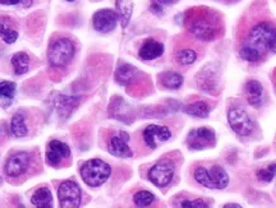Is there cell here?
I'll return each instance as SVG.
<instances>
[{
	"label": "cell",
	"instance_id": "obj_1",
	"mask_svg": "<svg viewBox=\"0 0 276 208\" xmlns=\"http://www.w3.org/2000/svg\"><path fill=\"white\" fill-rule=\"evenodd\" d=\"M187 27L198 40L213 41L221 32V20L219 14L210 8H193L187 13Z\"/></svg>",
	"mask_w": 276,
	"mask_h": 208
},
{
	"label": "cell",
	"instance_id": "obj_2",
	"mask_svg": "<svg viewBox=\"0 0 276 208\" xmlns=\"http://www.w3.org/2000/svg\"><path fill=\"white\" fill-rule=\"evenodd\" d=\"M243 45L251 46L266 55L269 51L276 53V25L270 20H260L249 28Z\"/></svg>",
	"mask_w": 276,
	"mask_h": 208
},
{
	"label": "cell",
	"instance_id": "obj_3",
	"mask_svg": "<svg viewBox=\"0 0 276 208\" xmlns=\"http://www.w3.org/2000/svg\"><path fill=\"white\" fill-rule=\"evenodd\" d=\"M76 54L73 41L67 37H59L51 41L48 51L49 63L53 68H64L68 65Z\"/></svg>",
	"mask_w": 276,
	"mask_h": 208
},
{
	"label": "cell",
	"instance_id": "obj_4",
	"mask_svg": "<svg viewBox=\"0 0 276 208\" xmlns=\"http://www.w3.org/2000/svg\"><path fill=\"white\" fill-rule=\"evenodd\" d=\"M112 169L102 160H90L83 164L81 169V176L84 183L90 187H100L108 180Z\"/></svg>",
	"mask_w": 276,
	"mask_h": 208
},
{
	"label": "cell",
	"instance_id": "obj_5",
	"mask_svg": "<svg viewBox=\"0 0 276 208\" xmlns=\"http://www.w3.org/2000/svg\"><path fill=\"white\" fill-rule=\"evenodd\" d=\"M228 120L231 129L238 135L247 137L253 132V122L242 106L237 105V106L230 107L228 112Z\"/></svg>",
	"mask_w": 276,
	"mask_h": 208
},
{
	"label": "cell",
	"instance_id": "obj_6",
	"mask_svg": "<svg viewBox=\"0 0 276 208\" xmlns=\"http://www.w3.org/2000/svg\"><path fill=\"white\" fill-rule=\"evenodd\" d=\"M58 197L60 207L76 208L81 206L82 192L78 184L74 183V181H63L58 189Z\"/></svg>",
	"mask_w": 276,
	"mask_h": 208
},
{
	"label": "cell",
	"instance_id": "obj_7",
	"mask_svg": "<svg viewBox=\"0 0 276 208\" xmlns=\"http://www.w3.org/2000/svg\"><path fill=\"white\" fill-rule=\"evenodd\" d=\"M32 164V158L28 152H17L10 156L4 165L5 175L9 178H19L23 174L27 173Z\"/></svg>",
	"mask_w": 276,
	"mask_h": 208
},
{
	"label": "cell",
	"instance_id": "obj_8",
	"mask_svg": "<svg viewBox=\"0 0 276 208\" xmlns=\"http://www.w3.org/2000/svg\"><path fill=\"white\" fill-rule=\"evenodd\" d=\"M174 178V165L170 161H159L148 171V179L159 188L169 186Z\"/></svg>",
	"mask_w": 276,
	"mask_h": 208
},
{
	"label": "cell",
	"instance_id": "obj_9",
	"mask_svg": "<svg viewBox=\"0 0 276 208\" xmlns=\"http://www.w3.org/2000/svg\"><path fill=\"white\" fill-rule=\"evenodd\" d=\"M187 143L190 150H205V148L214 146L215 133L210 128H200V129L192 130L188 135Z\"/></svg>",
	"mask_w": 276,
	"mask_h": 208
},
{
	"label": "cell",
	"instance_id": "obj_10",
	"mask_svg": "<svg viewBox=\"0 0 276 208\" xmlns=\"http://www.w3.org/2000/svg\"><path fill=\"white\" fill-rule=\"evenodd\" d=\"M69 156H71V148L68 145L58 140L49 142L48 150H46V160L51 166L58 168Z\"/></svg>",
	"mask_w": 276,
	"mask_h": 208
},
{
	"label": "cell",
	"instance_id": "obj_11",
	"mask_svg": "<svg viewBox=\"0 0 276 208\" xmlns=\"http://www.w3.org/2000/svg\"><path fill=\"white\" fill-rule=\"evenodd\" d=\"M118 23V14L112 9H101L96 12L92 17L94 28L99 32L107 33L115 28Z\"/></svg>",
	"mask_w": 276,
	"mask_h": 208
},
{
	"label": "cell",
	"instance_id": "obj_12",
	"mask_svg": "<svg viewBox=\"0 0 276 208\" xmlns=\"http://www.w3.org/2000/svg\"><path fill=\"white\" fill-rule=\"evenodd\" d=\"M170 137H172V133H170L169 128L161 127V125L151 124L143 132L144 142L151 150H155L160 143L170 140Z\"/></svg>",
	"mask_w": 276,
	"mask_h": 208
},
{
	"label": "cell",
	"instance_id": "obj_13",
	"mask_svg": "<svg viewBox=\"0 0 276 208\" xmlns=\"http://www.w3.org/2000/svg\"><path fill=\"white\" fill-rule=\"evenodd\" d=\"M128 134L125 132H119V134L113 135L110 137L109 142H108V151L112 153L113 156L119 158H130L132 157L133 153L131 148L128 147Z\"/></svg>",
	"mask_w": 276,
	"mask_h": 208
},
{
	"label": "cell",
	"instance_id": "obj_14",
	"mask_svg": "<svg viewBox=\"0 0 276 208\" xmlns=\"http://www.w3.org/2000/svg\"><path fill=\"white\" fill-rule=\"evenodd\" d=\"M246 94L248 102L254 107H260L262 105V94H264V87L256 79H251L246 83Z\"/></svg>",
	"mask_w": 276,
	"mask_h": 208
},
{
	"label": "cell",
	"instance_id": "obj_15",
	"mask_svg": "<svg viewBox=\"0 0 276 208\" xmlns=\"http://www.w3.org/2000/svg\"><path fill=\"white\" fill-rule=\"evenodd\" d=\"M162 54H164V45L154 40L146 41L139 49V58L147 61L160 58Z\"/></svg>",
	"mask_w": 276,
	"mask_h": 208
},
{
	"label": "cell",
	"instance_id": "obj_16",
	"mask_svg": "<svg viewBox=\"0 0 276 208\" xmlns=\"http://www.w3.org/2000/svg\"><path fill=\"white\" fill-rule=\"evenodd\" d=\"M31 203L38 208L53 207V196H51L50 189L46 188V187L37 189L31 198Z\"/></svg>",
	"mask_w": 276,
	"mask_h": 208
},
{
	"label": "cell",
	"instance_id": "obj_17",
	"mask_svg": "<svg viewBox=\"0 0 276 208\" xmlns=\"http://www.w3.org/2000/svg\"><path fill=\"white\" fill-rule=\"evenodd\" d=\"M138 74V71L136 68H133L130 64H123L119 68L117 69V73H115V78H117L118 83L123 84V86H128V84L132 83L135 81L136 76Z\"/></svg>",
	"mask_w": 276,
	"mask_h": 208
},
{
	"label": "cell",
	"instance_id": "obj_18",
	"mask_svg": "<svg viewBox=\"0 0 276 208\" xmlns=\"http://www.w3.org/2000/svg\"><path fill=\"white\" fill-rule=\"evenodd\" d=\"M160 83L169 89H178L183 84V77L175 72H165L160 74Z\"/></svg>",
	"mask_w": 276,
	"mask_h": 208
},
{
	"label": "cell",
	"instance_id": "obj_19",
	"mask_svg": "<svg viewBox=\"0 0 276 208\" xmlns=\"http://www.w3.org/2000/svg\"><path fill=\"white\" fill-rule=\"evenodd\" d=\"M12 66L14 69V73L18 76L27 73L30 68V56L26 53H17L12 58Z\"/></svg>",
	"mask_w": 276,
	"mask_h": 208
},
{
	"label": "cell",
	"instance_id": "obj_20",
	"mask_svg": "<svg viewBox=\"0 0 276 208\" xmlns=\"http://www.w3.org/2000/svg\"><path fill=\"white\" fill-rule=\"evenodd\" d=\"M211 179L216 189H224L229 184V176L221 166L214 165L210 170Z\"/></svg>",
	"mask_w": 276,
	"mask_h": 208
},
{
	"label": "cell",
	"instance_id": "obj_21",
	"mask_svg": "<svg viewBox=\"0 0 276 208\" xmlns=\"http://www.w3.org/2000/svg\"><path fill=\"white\" fill-rule=\"evenodd\" d=\"M175 60L180 65H190L197 60V53L192 48H180L175 51Z\"/></svg>",
	"mask_w": 276,
	"mask_h": 208
},
{
	"label": "cell",
	"instance_id": "obj_22",
	"mask_svg": "<svg viewBox=\"0 0 276 208\" xmlns=\"http://www.w3.org/2000/svg\"><path fill=\"white\" fill-rule=\"evenodd\" d=\"M200 86L202 87L203 89H206V91H210L214 92L215 94V89L218 88L216 87V84H218V78L215 77V69H213V72L208 71L207 69H203V72L201 73L200 76Z\"/></svg>",
	"mask_w": 276,
	"mask_h": 208
},
{
	"label": "cell",
	"instance_id": "obj_23",
	"mask_svg": "<svg viewBox=\"0 0 276 208\" xmlns=\"http://www.w3.org/2000/svg\"><path fill=\"white\" fill-rule=\"evenodd\" d=\"M10 130L13 135L17 138H23L28 134V129L26 127V120L22 114H15L10 122Z\"/></svg>",
	"mask_w": 276,
	"mask_h": 208
},
{
	"label": "cell",
	"instance_id": "obj_24",
	"mask_svg": "<svg viewBox=\"0 0 276 208\" xmlns=\"http://www.w3.org/2000/svg\"><path fill=\"white\" fill-rule=\"evenodd\" d=\"M185 112L188 115H192V117L197 118H206L210 114V106H208L207 102L205 101H196L193 104L187 105L184 107Z\"/></svg>",
	"mask_w": 276,
	"mask_h": 208
},
{
	"label": "cell",
	"instance_id": "obj_25",
	"mask_svg": "<svg viewBox=\"0 0 276 208\" xmlns=\"http://www.w3.org/2000/svg\"><path fill=\"white\" fill-rule=\"evenodd\" d=\"M195 179L197 180V183L201 184V186L206 187V188L215 189L213 179H211L210 171L206 170V169L202 168V166H200V168H197L195 170Z\"/></svg>",
	"mask_w": 276,
	"mask_h": 208
},
{
	"label": "cell",
	"instance_id": "obj_26",
	"mask_svg": "<svg viewBox=\"0 0 276 208\" xmlns=\"http://www.w3.org/2000/svg\"><path fill=\"white\" fill-rule=\"evenodd\" d=\"M15 83L8 81L0 82V100H5V101L10 102L15 95Z\"/></svg>",
	"mask_w": 276,
	"mask_h": 208
},
{
	"label": "cell",
	"instance_id": "obj_27",
	"mask_svg": "<svg viewBox=\"0 0 276 208\" xmlns=\"http://www.w3.org/2000/svg\"><path fill=\"white\" fill-rule=\"evenodd\" d=\"M154 201V194L148 191H139L133 197V202L137 207H148Z\"/></svg>",
	"mask_w": 276,
	"mask_h": 208
},
{
	"label": "cell",
	"instance_id": "obj_28",
	"mask_svg": "<svg viewBox=\"0 0 276 208\" xmlns=\"http://www.w3.org/2000/svg\"><path fill=\"white\" fill-rule=\"evenodd\" d=\"M276 174V164H271L267 168L261 169V170L257 171V179L262 183H270V181L274 179Z\"/></svg>",
	"mask_w": 276,
	"mask_h": 208
},
{
	"label": "cell",
	"instance_id": "obj_29",
	"mask_svg": "<svg viewBox=\"0 0 276 208\" xmlns=\"http://www.w3.org/2000/svg\"><path fill=\"white\" fill-rule=\"evenodd\" d=\"M0 36L5 43H14L18 38V32L0 23Z\"/></svg>",
	"mask_w": 276,
	"mask_h": 208
},
{
	"label": "cell",
	"instance_id": "obj_30",
	"mask_svg": "<svg viewBox=\"0 0 276 208\" xmlns=\"http://www.w3.org/2000/svg\"><path fill=\"white\" fill-rule=\"evenodd\" d=\"M117 5L118 8H119V12H120V19H122V23H123V27H125L128 23V19H130L131 17V13H132V5L128 3L125 0H118L117 2Z\"/></svg>",
	"mask_w": 276,
	"mask_h": 208
},
{
	"label": "cell",
	"instance_id": "obj_31",
	"mask_svg": "<svg viewBox=\"0 0 276 208\" xmlns=\"http://www.w3.org/2000/svg\"><path fill=\"white\" fill-rule=\"evenodd\" d=\"M175 2H178V0H152L151 9L152 12L155 13H161L162 8H164L165 5H170Z\"/></svg>",
	"mask_w": 276,
	"mask_h": 208
},
{
	"label": "cell",
	"instance_id": "obj_32",
	"mask_svg": "<svg viewBox=\"0 0 276 208\" xmlns=\"http://www.w3.org/2000/svg\"><path fill=\"white\" fill-rule=\"evenodd\" d=\"M179 206L187 208H205L208 207V204L202 199H195V201H183Z\"/></svg>",
	"mask_w": 276,
	"mask_h": 208
},
{
	"label": "cell",
	"instance_id": "obj_33",
	"mask_svg": "<svg viewBox=\"0 0 276 208\" xmlns=\"http://www.w3.org/2000/svg\"><path fill=\"white\" fill-rule=\"evenodd\" d=\"M23 0H0V4L3 5H15L22 3Z\"/></svg>",
	"mask_w": 276,
	"mask_h": 208
},
{
	"label": "cell",
	"instance_id": "obj_34",
	"mask_svg": "<svg viewBox=\"0 0 276 208\" xmlns=\"http://www.w3.org/2000/svg\"><path fill=\"white\" fill-rule=\"evenodd\" d=\"M225 208H230V207H233V208H239L241 206H239V204H225V206H224Z\"/></svg>",
	"mask_w": 276,
	"mask_h": 208
},
{
	"label": "cell",
	"instance_id": "obj_35",
	"mask_svg": "<svg viewBox=\"0 0 276 208\" xmlns=\"http://www.w3.org/2000/svg\"><path fill=\"white\" fill-rule=\"evenodd\" d=\"M0 184H2V178H0Z\"/></svg>",
	"mask_w": 276,
	"mask_h": 208
},
{
	"label": "cell",
	"instance_id": "obj_36",
	"mask_svg": "<svg viewBox=\"0 0 276 208\" xmlns=\"http://www.w3.org/2000/svg\"><path fill=\"white\" fill-rule=\"evenodd\" d=\"M68 2H73V0H68Z\"/></svg>",
	"mask_w": 276,
	"mask_h": 208
}]
</instances>
